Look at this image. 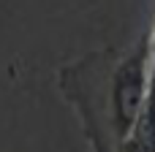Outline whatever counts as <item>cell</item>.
I'll list each match as a JSON object with an SVG mask.
<instances>
[{
    "mask_svg": "<svg viewBox=\"0 0 155 152\" xmlns=\"http://www.w3.org/2000/svg\"><path fill=\"white\" fill-rule=\"evenodd\" d=\"M150 35L128 49H93L57 71L60 95L74 106L90 152H123L147 98Z\"/></svg>",
    "mask_w": 155,
    "mask_h": 152,
    "instance_id": "6da1fadb",
    "label": "cell"
},
{
    "mask_svg": "<svg viewBox=\"0 0 155 152\" xmlns=\"http://www.w3.org/2000/svg\"><path fill=\"white\" fill-rule=\"evenodd\" d=\"M150 35V82H147V98H144V109L142 117L134 128V133L142 139V144L147 152H155V27Z\"/></svg>",
    "mask_w": 155,
    "mask_h": 152,
    "instance_id": "7a4b0ae2",
    "label": "cell"
}]
</instances>
